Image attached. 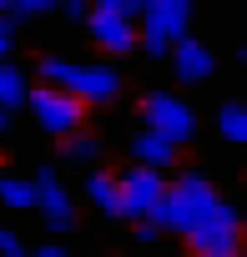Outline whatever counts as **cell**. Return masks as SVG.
<instances>
[{
  "mask_svg": "<svg viewBox=\"0 0 247 257\" xmlns=\"http://www.w3.org/2000/svg\"><path fill=\"white\" fill-rule=\"evenodd\" d=\"M36 76H41V86H56L81 106H101V101L121 96V76L111 66H101V61H51L46 56L36 66Z\"/></svg>",
  "mask_w": 247,
  "mask_h": 257,
  "instance_id": "cell-1",
  "label": "cell"
},
{
  "mask_svg": "<svg viewBox=\"0 0 247 257\" xmlns=\"http://www.w3.org/2000/svg\"><path fill=\"white\" fill-rule=\"evenodd\" d=\"M217 207V192H212V182L202 177V172H182L177 182H167V192H162V202H157V212L147 217L157 232H192L207 212Z\"/></svg>",
  "mask_w": 247,
  "mask_h": 257,
  "instance_id": "cell-2",
  "label": "cell"
},
{
  "mask_svg": "<svg viewBox=\"0 0 247 257\" xmlns=\"http://www.w3.org/2000/svg\"><path fill=\"white\" fill-rule=\"evenodd\" d=\"M192 31V6L187 0H152L137 16V46L152 56H172V46H182Z\"/></svg>",
  "mask_w": 247,
  "mask_h": 257,
  "instance_id": "cell-3",
  "label": "cell"
},
{
  "mask_svg": "<svg viewBox=\"0 0 247 257\" xmlns=\"http://www.w3.org/2000/svg\"><path fill=\"white\" fill-rule=\"evenodd\" d=\"M137 16H142V0H96L86 11L91 41L106 56H132L137 51Z\"/></svg>",
  "mask_w": 247,
  "mask_h": 257,
  "instance_id": "cell-4",
  "label": "cell"
},
{
  "mask_svg": "<svg viewBox=\"0 0 247 257\" xmlns=\"http://www.w3.org/2000/svg\"><path fill=\"white\" fill-rule=\"evenodd\" d=\"M187 247H192V257H242V217H237V207H227L217 197V207L187 232Z\"/></svg>",
  "mask_w": 247,
  "mask_h": 257,
  "instance_id": "cell-5",
  "label": "cell"
},
{
  "mask_svg": "<svg viewBox=\"0 0 247 257\" xmlns=\"http://www.w3.org/2000/svg\"><path fill=\"white\" fill-rule=\"evenodd\" d=\"M142 116H147V132L162 137V142H172V147H187L197 137V111L182 96H172V91H152L142 101Z\"/></svg>",
  "mask_w": 247,
  "mask_h": 257,
  "instance_id": "cell-6",
  "label": "cell"
},
{
  "mask_svg": "<svg viewBox=\"0 0 247 257\" xmlns=\"http://www.w3.org/2000/svg\"><path fill=\"white\" fill-rule=\"evenodd\" d=\"M167 182L162 172H147V167H127L116 177V217H132V222H147L162 202Z\"/></svg>",
  "mask_w": 247,
  "mask_h": 257,
  "instance_id": "cell-7",
  "label": "cell"
},
{
  "mask_svg": "<svg viewBox=\"0 0 247 257\" xmlns=\"http://www.w3.org/2000/svg\"><path fill=\"white\" fill-rule=\"evenodd\" d=\"M31 116H36V126L41 132H51V137H76L81 132V121H86V106L81 101H71L66 91H56V86H31Z\"/></svg>",
  "mask_w": 247,
  "mask_h": 257,
  "instance_id": "cell-8",
  "label": "cell"
},
{
  "mask_svg": "<svg viewBox=\"0 0 247 257\" xmlns=\"http://www.w3.org/2000/svg\"><path fill=\"white\" fill-rule=\"evenodd\" d=\"M36 207L46 212V227H51V232H66V227H76V202H71V192L61 187V177H56L51 167L36 177Z\"/></svg>",
  "mask_w": 247,
  "mask_h": 257,
  "instance_id": "cell-9",
  "label": "cell"
},
{
  "mask_svg": "<svg viewBox=\"0 0 247 257\" xmlns=\"http://www.w3.org/2000/svg\"><path fill=\"white\" fill-rule=\"evenodd\" d=\"M212 71H217V61H212V51L202 46V41H182V46H172V76L177 81H187V86H202V81H212Z\"/></svg>",
  "mask_w": 247,
  "mask_h": 257,
  "instance_id": "cell-10",
  "label": "cell"
},
{
  "mask_svg": "<svg viewBox=\"0 0 247 257\" xmlns=\"http://www.w3.org/2000/svg\"><path fill=\"white\" fill-rule=\"evenodd\" d=\"M177 157H182V147H172V142H162V137H152V132H142V137L132 142V167L167 172V167H177Z\"/></svg>",
  "mask_w": 247,
  "mask_h": 257,
  "instance_id": "cell-11",
  "label": "cell"
},
{
  "mask_svg": "<svg viewBox=\"0 0 247 257\" xmlns=\"http://www.w3.org/2000/svg\"><path fill=\"white\" fill-rule=\"evenodd\" d=\"M31 101V76L16 66V61H0V111H16V106H26Z\"/></svg>",
  "mask_w": 247,
  "mask_h": 257,
  "instance_id": "cell-12",
  "label": "cell"
},
{
  "mask_svg": "<svg viewBox=\"0 0 247 257\" xmlns=\"http://www.w3.org/2000/svg\"><path fill=\"white\" fill-rule=\"evenodd\" d=\"M86 202L101 207L106 217H116V177L101 172V167H91V172H86Z\"/></svg>",
  "mask_w": 247,
  "mask_h": 257,
  "instance_id": "cell-13",
  "label": "cell"
},
{
  "mask_svg": "<svg viewBox=\"0 0 247 257\" xmlns=\"http://www.w3.org/2000/svg\"><path fill=\"white\" fill-rule=\"evenodd\" d=\"M36 16H56V0H0V21H36Z\"/></svg>",
  "mask_w": 247,
  "mask_h": 257,
  "instance_id": "cell-14",
  "label": "cell"
},
{
  "mask_svg": "<svg viewBox=\"0 0 247 257\" xmlns=\"http://www.w3.org/2000/svg\"><path fill=\"white\" fill-rule=\"evenodd\" d=\"M217 132H222L227 142L247 147V101H232V106H222V116H217Z\"/></svg>",
  "mask_w": 247,
  "mask_h": 257,
  "instance_id": "cell-15",
  "label": "cell"
},
{
  "mask_svg": "<svg viewBox=\"0 0 247 257\" xmlns=\"http://www.w3.org/2000/svg\"><path fill=\"white\" fill-rule=\"evenodd\" d=\"M0 202H6V207H36V182H21V177H0Z\"/></svg>",
  "mask_w": 247,
  "mask_h": 257,
  "instance_id": "cell-16",
  "label": "cell"
},
{
  "mask_svg": "<svg viewBox=\"0 0 247 257\" xmlns=\"http://www.w3.org/2000/svg\"><path fill=\"white\" fill-rule=\"evenodd\" d=\"M66 157H71V162H81V167H96L101 142H96V137H86V132H76V137H66Z\"/></svg>",
  "mask_w": 247,
  "mask_h": 257,
  "instance_id": "cell-17",
  "label": "cell"
},
{
  "mask_svg": "<svg viewBox=\"0 0 247 257\" xmlns=\"http://www.w3.org/2000/svg\"><path fill=\"white\" fill-rule=\"evenodd\" d=\"M0 257H31V247H26L11 227H0Z\"/></svg>",
  "mask_w": 247,
  "mask_h": 257,
  "instance_id": "cell-18",
  "label": "cell"
},
{
  "mask_svg": "<svg viewBox=\"0 0 247 257\" xmlns=\"http://www.w3.org/2000/svg\"><path fill=\"white\" fill-rule=\"evenodd\" d=\"M11 46H16V26L0 21V61H11Z\"/></svg>",
  "mask_w": 247,
  "mask_h": 257,
  "instance_id": "cell-19",
  "label": "cell"
},
{
  "mask_svg": "<svg viewBox=\"0 0 247 257\" xmlns=\"http://www.w3.org/2000/svg\"><path fill=\"white\" fill-rule=\"evenodd\" d=\"M56 11H66L71 21H86V11H91V6H86V0H66V6H56Z\"/></svg>",
  "mask_w": 247,
  "mask_h": 257,
  "instance_id": "cell-20",
  "label": "cell"
},
{
  "mask_svg": "<svg viewBox=\"0 0 247 257\" xmlns=\"http://www.w3.org/2000/svg\"><path fill=\"white\" fill-rule=\"evenodd\" d=\"M157 237H162V232H157L152 222H137V242H157Z\"/></svg>",
  "mask_w": 247,
  "mask_h": 257,
  "instance_id": "cell-21",
  "label": "cell"
},
{
  "mask_svg": "<svg viewBox=\"0 0 247 257\" xmlns=\"http://www.w3.org/2000/svg\"><path fill=\"white\" fill-rule=\"evenodd\" d=\"M31 257H66V247H56V242H46V247H36Z\"/></svg>",
  "mask_w": 247,
  "mask_h": 257,
  "instance_id": "cell-22",
  "label": "cell"
},
{
  "mask_svg": "<svg viewBox=\"0 0 247 257\" xmlns=\"http://www.w3.org/2000/svg\"><path fill=\"white\" fill-rule=\"evenodd\" d=\"M6 126H11V116H6V111H0V132H6Z\"/></svg>",
  "mask_w": 247,
  "mask_h": 257,
  "instance_id": "cell-23",
  "label": "cell"
}]
</instances>
